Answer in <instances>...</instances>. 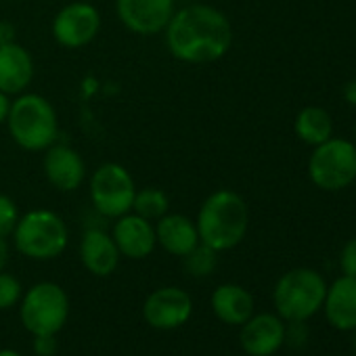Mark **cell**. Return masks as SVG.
I'll list each match as a JSON object with an SVG mask.
<instances>
[{"label":"cell","mask_w":356,"mask_h":356,"mask_svg":"<svg viewBox=\"0 0 356 356\" xmlns=\"http://www.w3.org/2000/svg\"><path fill=\"white\" fill-rule=\"evenodd\" d=\"M163 34L170 55L189 65L214 63L233 47L229 17L210 5H189L174 11Z\"/></svg>","instance_id":"obj_1"},{"label":"cell","mask_w":356,"mask_h":356,"mask_svg":"<svg viewBox=\"0 0 356 356\" xmlns=\"http://www.w3.org/2000/svg\"><path fill=\"white\" fill-rule=\"evenodd\" d=\"M195 225L202 243L216 252H227L243 241L250 227V210L239 193L220 189L206 197Z\"/></svg>","instance_id":"obj_2"},{"label":"cell","mask_w":356,"mask_h":356,"mask_svg":"<svg viewBox=\"0 0 356 356\" xmlns=\"http://www.w3.org/2000/svg\"><path fill=\"white\" fill-rule=\"evenodd\" d=\"M7 128L26 151H47L59 138V118L53 103L36 92H22L11 103Z\"/></svg>","instance_id":"obj_3"},{"label":"cell","mask_w":356,"mask_h":356,"mask_svg":"<svg viewBox=\"0 0 356 356\" xmlns=\"http://www.w3.org/2000/svg\"><path fill=\"white\" fill-rule=\"evenodd\" d=\"M13 241L19 254L32 260H53L61 256L70 241L65 220L53 210H32L19 216L13 231Z\"/></svg>","instance_id":"obj_4"},{"label":"cell","mask_w":356,"mask_h":356,"mask_svg":"<svg viewBox=\"0 0 356 356\" xmlns=\"http://www.w3.org/2000/svg\"><path fill=\"white\" fill-rule=\"evenodd\" d=\"M327 296L325 279L312 268H293L275 285V308L281 318L308 321L318 312Z\"/></svg>","instance_id":"obj_5"},{"label":"cell","mask_w":356,"mask_h":356,"mask_svg":"<svg viewBox=\"0 0 356 356\" xmlns=\"http://www.w3.org/2000/svg\"><path fill=\"white\" fill-rule=\"evenodd\" d=\"M19 316L32 335L59 333L70 318V298L57 283L42 281L22 296Z\"/></svg>","instance_id":"obj_6"},{"label":"cell","mask_w":356,"mask_h":356,"mask_svg":"<svg viewBox=\"0 0 356 356\" xmlns=\"http://www.w3.org/2000/svg\"><path fill=\"white\" fill-rule=\"evenodd\" d=\"M310 181L323 191H341L356 181V145L329 138L316 145L308 161Z\"/></svg>","instance_id":"obj_7"},{"label":"cell","mask_w":356,"mask_h":356,"mask_svg":"<svg viewBox=\"0 0 356 356\" xmlns=\"http://www.w3.org/2000/svg\"><path fill=\"white\" fill-rule=\"evenodd\" d=\"M136 185L132 174L115 161L101 163L90 176V202L105 218H120L132 212Z\"/></svg>","instance_id":"obj_8"},{"label":"cell","mask_w":356,"mask_h":356,"mask_svg":"<svg viewBox=\"0 0 356 356\" xmlns=\"http://www.w3.org/2000/svg\"><path fill=\"white\" fill-rule=\"evenodd\" d=\"M101 13L90 3H70L53 19V38L63 49H82L101 32Z\"/></svg>","instance_id":"obj_9"},{"label":"cell","mask_w":356,"mask_h":356,"mask_svg":"<svg viewBox=\"0 0 356 356\" xmlns=\"http://www.w3.org/2000/svg\"><path fill=\"white\" fill-rule=\"evenodd\" d=\"M176 11V0H115L122 26L136 36L161 34Z\"/></svg>","instance_id":"obj_10"},{"label":"cell","mask_w":356,"mask_h":356,"mask_svg":"<svg viewBox=\"0 0 356 356\" xmlns=\"http://www.w3.org/2000/svg\"><path fill=\"white\" fill-rule=\"evenodd\" d=\"M193 312L191 296L181 287H159L151 291L143 304L145 321L159 331H170L183 327Z\"/></svg>","instance_id":"obj_11"},{"label":"cell","mask_w":356,"mask_h":356,"mask_svg":"<svg viewBox=\"0 0 356 356\" xmlns=\"http://www.w3.org/2000/svg\"><path fill=\"white\" fill-rule=\"evenodd\" d=\"M44 176L57 191H78L86 181L84 157L70 145H51L44 151Z\"/></svg>","instance_id":"obj_12"},{"label":"cell","mask_w":356,"mask_h":356,"mask_svg":"<svg viewBox=\"0 0 356 356\" xmlns=\"http://www.w3.org/2000/svg\"><path fill=\"white\" fill-rule=\"evenodd\" d=\"M111 237H113L120 254L130 260H143V258L151 256L157 245L153 222L136 216L134 212H128V214L115 218Z\"/></svg>","instance_id":"obj_13"},{"label":"cell","mask_w":356,"mask_h":356,"mask_svg":"<svg viewBox=\"0 0 356 356\" xmlns=\"http://www.w3.org/2000/svg\"><path fill=\"white\" fill-rule=\"evenodd\" d=\"M239 341L250 356H270L285 343V325L277 314H252L241 325Z\"/></svg>","instance_id":"obj_14"},{"label":"cell","mask_w":356,"mask_h":356,"mask_svg":"<svg viewBox=\"0 0 356 356\" xmlns=\"http://www.w3.org/2000/svg\"><path fill=\"white\" fill-rule=\"evenodd\" d=\"M36 74L32 53L19 42L0 44V90L11 95H22L28 90Z\"/></svg>","instance_id":"obj_15"},{"label":"cell","mask_w":356,"mask_h":356,"mask_svg":"<svg viewBox=\"0 0 356 356\" xmlns=\"http://www.w3.org/2000/svg\"><path fill=\"white\" fill-rule=\"evenodd\" d=\"M120 258L122 254L111 235H107L103 229L84 231L80 239V262L88 273L97 277H109L115 273Z\"/></svg>","instance_id":"obj_16"},{"label":"cell","mask_w":356,"mask_h":356,"mask_svg":"<svg viewBox=\"0 0 356 356\" xmlns=\"http://www.w3.org/2000/svg\"><path fill=\"white\" fill-rule=\"evenodd\" d=\"M155 237L157 245H161L168 254L183 258L195 245H200V233L195 220L185 214L168 212L159 220H155Z\"/></svg>","instance_id":"obj_17"},{"label":"cell","mask_w":356,"mask_h":356,"mask_svg":"<svg viewBox=\"0 0 356 356\" xmlns=\"http://www.w3.org/2000/svg\"><path fill=\"white\" fill-rule=\"evenodd\" d=\"M323 306L327 321L335 329H356V277L343 275L337 281H333V285L327 289Z\"/></svg>","instance_id":"obj_18"},{"label":"cell","mask_w":356,"mask_h":356,"mask_svg":"<svg viewBox=\"0 0 356 356\" xmlns=\"http://www.w3.org/2000/svg\"><path fill=\"white\" fill-rule=\"evenodd\" d=\"M212 310L227 325H243L254 314V298L245 287L225 283L212 293Z\"/></svg>","instance_id":"obj_19"},{"label":"cell","mask_w":356,"mask_h":356,"mask_svg":"<svg viewBox=\"0 0 356 356\" xmlns=\"http://www.w3.org/2000/svg\"><path fill=\"white\" fill-rule=\"evenodd\" d=\"M333 122L323 107H304L296 118V134L308 145H321L331 138Z\"/></svg>","instance_id":"obj_20"},{"label":"cell","mask_w":356,"mask_h":356,"mask_svg":"<svg viewBox=\"0 0 356 356\" xmlns=\"http://www.w3.org/2000/svg\"><path fill=\"white\" fill-rule=\"evenodd\" d=\"M132 212L151 222L159 220L161 216L170 212V197L165 195V191L157 187H145L136 191L134 202H132Z\"/></svg>","instance_id":"obj_21"},{"label":"cell","mask_w":356,"mask_h":356,"mask_svg":"<svg viewBox=\"0 0 356 356\" xmlns=\"http://www.w3.org/2000/svg\"><path fill=\"white\" fill-rule=\"evenodd\" d=\"M218 254L220 252L200 241V245H195L187 256H183V266L191 277H208L218 264Z\"/></svg>","instance_id":"obj_22"},{"label":"cell","mask_w":356,"mask_h":356,"mask_svg":"<svg viewBox=\"0 0 356 356\" xmlns=\"http://www.w3.org/2000/svg\"><path fill=\"white\" fill-rule=\"evenodd\" d=\"M22 296H24V289H22L19 279L5 270H0V310L15 306L22 300Z\"/></svg>","instance_id":"obj_23"},{"label":"cell","mask_w":356,"mask_h":356,"mask_svg":"<svg viewBox=\"0 0 356 356\" xmlns=\"http://www.w3.org/2000/svg\"><path fill=\"white\" fill-rule=\"evenodd\" d=\"M19 222V208L13 197L0 193V237L13 235Z\"/></svg>","instance_id":"obj_24"},{"label":"cell","mask_w":356,"mask_h":356,"mask_svg":"<svg viewBox=\"0 0 356 356\" xmlns=\"http://www.w3.org/2000/svg\"><path fill=\"white\" fill-rule=\"evenodd\" d=\"M339 266H341L343 275H348V277H356V239L348 241V243H346V248L341 250Z\"/></svg>","instance_id":"obj_25"},{"label":"cell","mask_w":356,"mask_h":356,"mask_svg":"<svg viewBox=\"0 0 356 356\" xmlns=\"http://www.w3.org/2000/svg\"><path fill=\"white\" fill-rule=\"evenodd\" d=\"M34 352L38 356H53L57 352V335L55 333L34 335Z\"/></svg>","instance_id":"obj_26"},{"label":"cell","mask_w":356,"mask_h":356,"mask_svg":"<svg viewBox=\"0 0 356 356\" xmlns=\"http://www.w3.org/2000/svg\"><path fill=\"white\" fill-rule=\"evenodd\" d=\"M17 42V28L11 22H0V44H11Z\"/></svg>","instance_id":"obj_27"},{"label":"cell","mask_w":356,"mask_h":356,"mask_svg":"<svg viewBox=\"0 0 356 356\" xmlns=\"http://www.w3.org/2000/svg\"><path fill=\"white\" fill-rule=\"evenodd\" d=\"M11 97L7 92L0 90V126L7 124V118H9V111H11Z\"/></svg>","instance_id":"obj_28"},{"label":"cell","mask_w":356,"mask_h":356,"mask_svg":"<svg viewBox=\"0 0 356 356\" xmlns=\"http://www.w3.org/2000/svg\"><path fill=\"white\" fill-rule=\"evenodd\" d=\"M7 260H9V245H7L5 237H0V270L5 268Z\"/></svg>","instance_id":"obj_29"},{"label":"cell","mask_w":356,"mask_h":356,"mask_svg":"<svg viewBox=\"0 0 356 356\" xmlns=\"http://www.w3.org/2000/svg\"><path fill=\"white\" fill-rule=\"evenodd\" d=\"M343 95H346L348 103L356 105V80H352V82H348V84H346V88H343Z\"/></svg>","instance_id":"obj_30"},{"label":"cell","mask_w":356,"mask_h":356,"mask_svg":"<svg viewBox=\"0 0 356 356\" xmlns=\"http://www.w3.org/2000/svg\"><path fill=\"white\" fill-rule=\"evenodd\" d=\"M0 356H22V354L15 350H0Z\"/></svg>","instance_id":"obj_31"},{"label":"cell","mask_w":356,"mask_h":356,"mask_svg":"<svg viewBox=\"0 0 356 356\" xmlns=\"http://www.w3.org/2000/svg\"><path fill=\"white\" fill-rule=\"evenodd\" d=\"M354 350H356V335H354Z\"/></svg>","instance_id":"obj_32"},{"label":"cell","mask_w":356,"mask_h":356,"mask_svg":"<svg viewBox=\"0 0 356 356\" xmlns=\"http://www.w3.org/2000/svg\"><path fill=\"white\" fill-rule=\"evenodd\" d=\"M354 136H356V126H354Z\"/></svg>","instance_id":"obj_33"}]
</instances>
